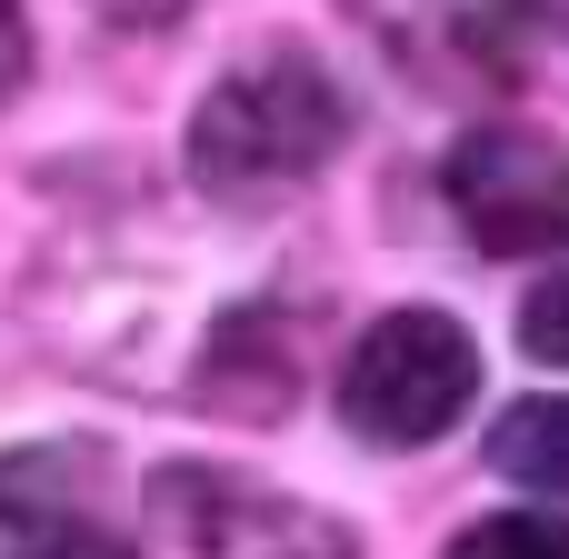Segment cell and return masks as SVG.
Listing matches in <instances>:
<instances>
[{"label": "cell", "mask_w": 569, "mask_h": 559, "mask_svg": "<svg viewBox=\"0 0 569 559\" xmlns=\"http://www.w3.org/2000/svg\"><path fill=\"white\" fill-rule=\"evenodd\" d=\"M340 140H350L340 80H330L310 50H270V60L230 70V80L190 110L180 160H190V180H200L210 200L260 210V200L300 190V180H320V170L340 160Z\"/></svg>", "instance_id": "cell-1"}, {"label": "cell", "mask_w": 569, "mask_h": 559, "mask_svg": "<svg viewBox=\"0 0 569 559\" xmlns=\"http://www.w3.org/2000/svg\"><path fill=\"white\" fill-rule=\"evenodd\" d=\"M470 390H480L470 330L450 310H390L340 360V430L370 450H420L470 410Z\"/></svg>", "instance_id": "cell-2"}, {"label": "cell", "mask_w": 569, "mask_h": 559, "mask_svg": "<svg viewBox=\"0 0 569 559\" xmlns=\"http://www.w3.org/2000/svg\"><path fill=\"white\" fill-rule=\"evenodd\" d=\"M440 200L460 210V230L490 260H540L569 250V150L520 130V120H480L450 140L440 160Z\"/></svg>", "instance_id": "cell-3"}, {"label": "cell", "mask_w": 569, "mask_h": 559, "mask_svg": "<svg viewBox=\"0 0 569 559\" xmlns=\"http://www.w3.org/2000/svg\"><path fill=\"white\" fill-rule=\"evenodd\" d=\"M490 460H500V480L569 490V400H520V410H500V430H490Z\"/></svg>", "instance_id": "cell-4"}, {"label": "cell", "mask_w": 569, "mask_h": 559, "mask_svg": "<svg viewBox=\"0 0 569 559\" xmlns=\"http://www.w3.org/2000/svg\"><path fill=\"white\" fill-rule=\"evenodd\" d=\"M450 559H569V520L550 510H500V520H470Z\"/></svg>", "instance_id": "cell-5"}, {"label": "cell", "mask_w": 569, "mask_h": 559, "mask_svg": "<svg viewBox=\"0 0 569 559\" xmlns=\"http://www.w3.org/2000/svg\"><path fill=\"white\" fill-rule=\"evenodd\" d=\"M260 530H250V550L240 559H360L340 530H320V510H290V500H260L250 510Z\"/></svg>", "instance_id": "cell-6"}, {"label": "cell", "mask_w": 569, "mask_h": 559, "mask_svg": "<svg viewBox=\"0 0 569 559\" xmlns=\"http://www.w3.org/2000/svg\"><path fill=\"white\" fill-rule=\"evenodd\" d=\"M520 350H530V360H560V370H569V270L530 290V310H520Z\"/></svg>", "instance_id": "cell-7"}, {"label": "cell", "mask_w": 569, "mask_h": 559, "mask_svg": "<svg viewBox=\"0 0 569 559\" xmlns=\"http://www.w3.org/2000/svg\"><path fill=\"white\" fill-rule=\"evenodd\" d=\"M20 559H140L130 540H110V530H80V520H60V530H40Z\"/></svg>", "instance_id": "cell-8"}, {"label": "cell", "mask_w": 569, "mask_h": 559, "mask_svg": "<svg viewBox=\"0 0 569 559\" xmlns=\"http://www.w3.org/2000/svg\"><path fill=\"white\" fill-rule=\"evenodd\" d=\"M30 80V20H20V0H0V100Z\"/></svg>", "instance_id": "cell-9"}, {"label": "cell", "mask_w": 569, "mask_h": 559, "mask_svg": "<svg viewBox=\"0 0 569 559\" xmlns=\"http://www.w3.org/2000/svg\"><path fill=\"white\" fill-rule=\"evenodd\" d=\"M100 20H120V30H160V20H180L190 0H90Z\"/></svg>", "instance_id": "cell-10"}]
</instances>
